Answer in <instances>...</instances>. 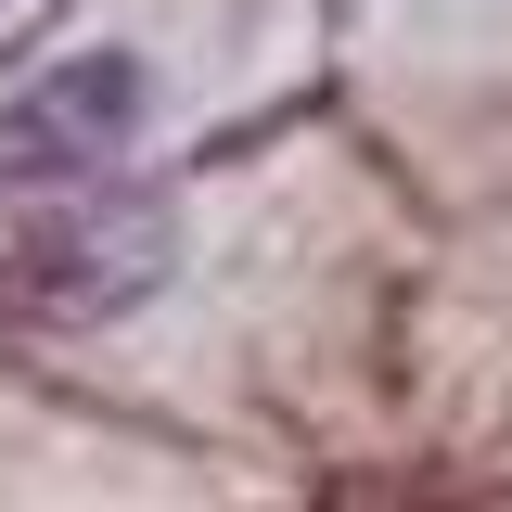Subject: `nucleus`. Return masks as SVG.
<instances>
[{
	"label": "nucleus",
	"instance_id": "obj_1",
	"mask_svg": "<svg viewBox=\"0 0 512 512\" xmlns=\"http://www.w3.org/2000/svg\"><path fill=\"white\" fill-rule=\"evenodd\" d=\"M141 103H154V77L128 52H64L52 77H26V90L0 103V192L116 167L128 141H141Z\"/></svg>",
	"mask_w": 512,
	"mask_h": 512
},
{
	"label": "nucleus",
	"instance_id": "obj_2",
	"mask_svg": "<svg viewBox=\"0 0 512 512\" xmlns=\"http://www.w3.org/2000/svg\"><path fill=\"white\" fill-rule=\"evenodd\" d=\"M154 282H167V205H90L26 231V256L0 269V320H116Z\"/></svg>",
	"mask_w": 512,
	"mask_h": 512
}]
</instances>
